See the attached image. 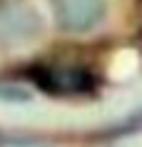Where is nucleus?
I'll return each instance as SVG.
<instances>
[{
  "instance_id": "1",
  "label": "nucleus",
  "mask_w": 142,
  "mask_h": 147,
  "mask_svg": "<svg viewBox=\"0 0 142 147\" xmlns=\"http://www.w3.org/2000/svg\"><path fill=\"white\" fill-rule=\"evenodd\" d=\"M40 32H42V18L32 5L20 0L0 3V50L30 45Z\"/></svg>"
},
{
  "instance_id": "3",
  "label": "nucleus",
  "mask_w": 142,
  "mask_h": 147,
  "mask_svg": "<svg viewBox=\"0 0 142 147\" xmlns=\"http://www.w3.org/2000/svg\"><path fill=\"white\" fill-rule=\"evenodd\" d=\"M0 147H50V145L35 142V140H13V142H0Z\"/></svg>"
},
{
  "instance_id": "2",
  "label": "nucleus",
  "mask_w": 142,
  "mask_h": 147,
  "mask_svg": "<svg viewBox=\"0 0 142 147\" xmlns=\"http://www.w3.org/2000/svg\"><path fill=\"white\" fill-rule=\"evenodd\" d=\"M57 25L65 32L85 35L107 15V0H50Z\"/></svg>"
}]
</instances>
